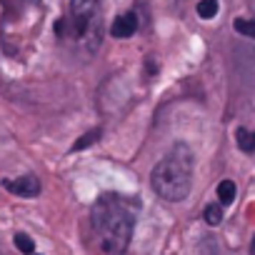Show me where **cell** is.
I'll use <instances>...</instances> for the list:
<instances>
[{
  "mask_svg": "<svg viewBox=\"0 0 255 255\" xmlns=\"http://www.w3.org/2000/svg\"><path fill=\"white\" fill-rule=\"evenodd\" d=\"M90 228L98 250H103L105 255H123L130 245L135 228V213L130 208V200L115 193L100 195L90 210Z\"/></svg>",
  "mask_w": 255,
  "mask_h": 255,
  "instance_id": "1",
  "label": "cell"
},
{
  "mask_svg": "<svg viewBox=\"0 0 255 255\" xmlns=\"http://www.w3.org/2000/svg\"><path fill=\"white\" fill-rule=\"evenodd\" d=\"M193 170H195V158L193 150L185 143H175L153 168L150 173V185L158 198L165 203H180L190 195L193 188Z\"/></svg>",
  "mask_w": 255,
  "mask_h": 255,
  "instance_id": "2",
  "label": "cell"
},
{
  "mask_svg": "<svg viewBox=\"0 0 255 255\" xmlns=\"http://www.w3.org/2000/svg\"><path fill=\"white\" fill-rule=\"evenodd\" d=\"M70 38L88 53H98L103 43V15L98 0H70Z\"/></svg>",
  "mask_w": 255,
  "mask_h": 255,
  "instance_id": "3",
  "label": "cell"
},
{
  "mask_svg": "<svg viewBox=\"0 0 255 255\" xmlns=\"http://www.w3.org/2000/svg\"><path fill=\"white\" fill-rule=\"evenodd\" d=\"M3 188L20 198H35L40 193V180L35 175H20L15 180H3Z\"/></svg>",
  "mask_w": 255,
  "mask_h": 255,
  "instance_id": "4",
  "label": "cell"
},
{
  "mask_svg": "<svg viewBox=\"0 0 255 255\" xmlns=\"http://www.w3.org/2000/svg\"><path fill=\"white\" fill-rule=\"evenodd\" d=\"M135 30H138V15H135L133 10L120 13V15L113 20V25H110L113 38H130V35H135Z\"/></svg>",
  "mask_w": 255,
  "mask_h": 255,
  "instance_id": "5",
  "label": "cell"
},
{
  "mask_svg": "<svg viewBox=\"0 0 255 255\" xmlns=\"http://www.w3.org/2000/svg\"><path fill=\"white\" fill-rule=\"evenodd\" d=\"M235 140H238V148H240L243 153H255V133H253V130H245V128H238Z\"/></svg>",
  "mask_w": 255,
  "mask_h": 255,
  "instance_id": "6",
  "label": "cell"
},
{
  "mask_svg": "<svg viewBox=\"0 0 255 255\" xmlns=\"http://www.w3.org/2000/svg\"><path fill=\"white\" fill-rule=\"evenodd\" d=\"M235 195H238V188H235L233 180H223V183L218 185V203H220V205H230V203L235 200Z\"/></svg>",
  "mask_w": 255,
  "mask_h": 255,
  "instance_id": "7",
  "label": "cell"
},
{
  "mask_svg": "<svg viewBox=\"0 0 255 255\" xmlns=\"http://www.w3.org/2000/svg\"><path fill=\"white\" fill-rule=\"evenodd\" d=\"M203 215H205V223H208L210 228H215V225L223 223V205H220V203H210Z\"/></svg>",
  "mask_w": 255,
  "mask_h": 255,
  "instance_id": "8",
  "label": "cell"
},
{
  "mask_svg": "<svg viewBox=\"0 0 255 255\" xmlns=\"http://www.w3.org/2000/svg\"><path fill=\"white\" fill-rule=\"evenodd\" d=\"M13 243H15V248H18L23 255H33V253H35V243H33V238L25 235V233H15Z\"/></svg>",
  "mask_w": 255,
  "mask_h": 255,
  "instance_id": "9",
  "label": "cell"
},
{
  "mask_svg": "<svg viewBox=\"0 0 255 255\" xmlns=\"http://www.w3.org/2000/svg\"><path fill=\"white\" fill-rule=\"evenodd\" d=\"M198 15L203 20H210L218 15V0H200L198 3Z\"/></svg>",
  "mask_w": 255,
  "mask_h": 255,
  "instance_id": "10",
  "label": "cell"
},
{
  "mask_svg": "<svg viewBox=\"0 0 255 255\" xmlns=\"http://www.w3.org/2000/svg\"><path fill=\"white\" fill-rule=\"evenodd\" d=\"M233 28L240 33V35H245V38H250V40H255V20H248V18H238L235 23H233Z\"/></svg>",
  "mask_w": 255,
  "mask_h": 255,
  "instance_id": "11",
  "label": "cell"
},
{
  "mask_svg": "<svg viewBox=\"0 0 255 255\" xmlns=\"http://www.w3.org/2000/svg\"><path fill=\"white\" fill-rule=\"evenodd\" d=\"M98 138H100V130H90V133H85V135H83V138L73 145V150H83V148H88L90 143H95Z\"/></svg>",
  "mask_w": 255,
  "mask_h": 255,
  "instance_id": "12",
  "label": "cell"
},
{
  "mask_svg": "<svg viewBox=\"0 0 255 255\" xmlns=\"http://www.w3.org/2000/svg\"><path fill=\"white\" fill-rule=\"evenodd\" d=\"M250 255H255V238H253V243H250Z\"/></svg>",
  "mask_w": 255,
  "mask_h": 255,
  "instance_id": "13",
  "label": "cell"
},
{
  "mask_svg": "<svg viewBox=\"0 0 255 255\" xmlns=\"http://www.w3.org/2000/svg\"><path fill=\"white\" fill-rule=\"evenodd\" d=\"M253 8H255V0H253Z\"/></svg>",
  "mask_w": 255,
  "mask_h": 255,
  "instance_id": "14",
  "label": "cell"
},
{
  "mask_svg": "<svg viewBox=\"0 0 255 255\" xmlns=\"http://www.w3.org/2000/svg\"><path fill=\"white\" fill-rule=\"evenodd\" d=\"M33 255H38V253H33Z\"/></svg>",
  "mask_w": 255,
  "mask_h": 255,
  "instance_id": "15",
  "label": "cell"
}]
</instances>
